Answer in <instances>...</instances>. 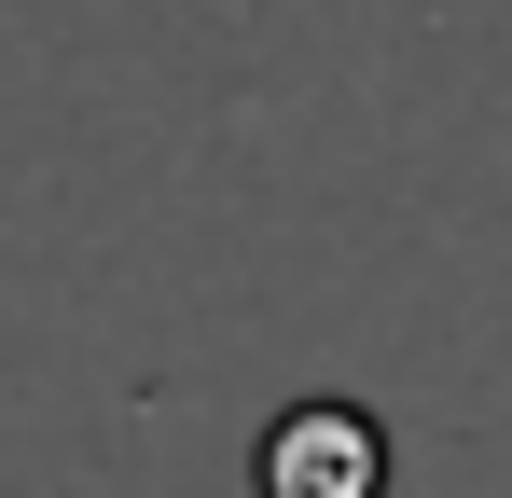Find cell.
I'll use <instances>...</instances> for the list:
<instances>
[{"label":"cell","mask_w":512,"mask_h":498,"mask_svg":"<svg viewBox=\"0 0 512 498\" xmlns=\"http://www.w3.org/2000/svg\"><path fill=\"white\" fill-rule=\"evenodd\" d=\"M250 485L263 498H388V429L360 402H291L250 443Z\"/></svg>","instance_id":"1"}]
</instances>
